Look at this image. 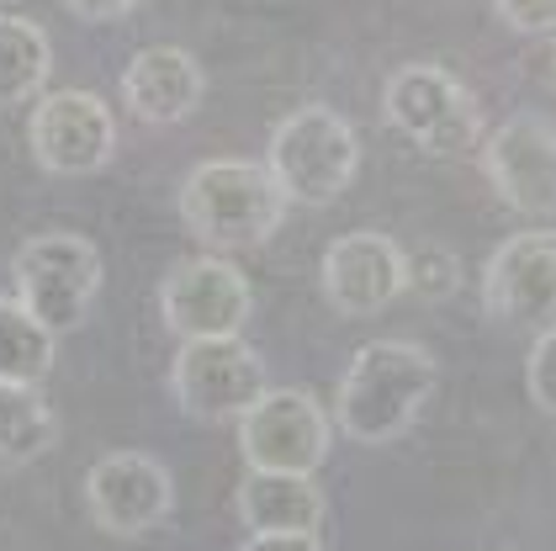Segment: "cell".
<instances>
[{
	"label": "cell",
	"instance_id": "obj_17",
	"mask_svg": "<svg viewBox=\"0 0 556 551\" xmlns=\"http://www.w3.org/2000/svg\"><path fill=\"white\" fill-rule=\"evenodd\" d=\"M59 424L38 387L0 381V462H33L53 446Z\"/></svg>",
	"mask_w": 556,
	"mask_h": 551
},
{
	"label": "cell",
	"instance_id": "obj_18",
	"mask_svg": "<svg viewBox=\"0 0 556 551\" xmlns=\"http://www.w3.org/2000/svg\"><path fill=\"white\" fill-rule=\"evenodd\" d=\"M48 366H53V335L16 297H0V381L38 387Z\"/></svg>",
	"mask_w": 556,
	"mask_h": 551
},
{
	"label": "cell",
	"instance_id": "obj_2",
	"mask_svg": "<svg viewBox=\"0 0 556 551\" xmlns=\"http://www.w3.org/2000/svg\"><path fill=\"white\" fill-rule=\"evenodd\" d=\"M180 217L207 250H255L281 228L287 197L255 160H202L180 180Z\"/></svg>",
	"mask_w": 556,
	"mask_h": 551
},
{
	"label": "cell",
	"instance_id": "obj_20",
	"mask_svg": "<svg viewBox=\"0 0 556 551\" xmlns=\"http://www.w3.org/2000/svg\"><path fill=\"white\" fill-rule=\"evenodd\" d=\"M525 387H530L535 409L556 419V329H552V335H535V345H530V361H525Z\"/></svg>",
	"mask_w": 556,
	"mask_h": 551
},
{
	"label": "cell",
	"instance_id": "obj_23",
	"mask_svg": "<svg viewBox=\"0 0 556 551\" xmlns=\"http://www.w3.org/2000/svg\"><path fill=\"white\" fill-rule=\"evenodd\" d=\"M239 551H324L318 536H250Z\"/></svg>",
	"mask_w": 556,
	"mask_h": 551
},
{
	"label": "cell",
	"instance_id": "obj_16",
	"mask_svg": "<svg viewBox=\"0 0 556 551\" xmlns=\"http://www.w3.org/2000/svg\"><path fill=\"white\" fill-rule=\"evenodd\" d=\"M53 75V48L38 22L0 11V107H22L33 101L43 80Z\"/></svg>",
	"mask_w": 556,
	"mask_h": 551
},
{
	"label": "cell",
	"instance_id": "obj_21",
	"mask_svg": "<svg viewBox=\"0 0 556 551\" xmlns=\"http://www.w3.org/2000/svg\"><path fill=\"white\" fill-rule=\"evenodd\" d=\"M493 11L509 33H525V38L556 33V0H493Z\"/></svg>",
	"mask_w": 556,
	"mask_h": 551
},
{
	"label": "cell",
	"instance_id": "obj_14",
	"mask_svg": "<svg viewBox=\"0 0 556 551\" xmlns=\"http://www.w3.org/2000/svg\"><path fill=\"white\" fill-rule=\"evenodd\" d=\"M207 96V75L197 64V53L186 48H143L132 53V64L123 70V101L138 123L149 127H170V123H186Z\"/></svg>",
	"mask_w": 556,
	"mask_h": 551
},
{
	"label": "cell",
	"instance_id": "obj_11",
	"mask_svg": "<svg viewBox=\"0 0 556 551\" xmlns=\"http://www.w3.org/2000/svg\"><path fill=\"white\" fill-rule=\"evenodd\" d=\"M86 509L106 536L138 541L160 530L175 509V477L143 451H112L86 472Z\"/></svg>",
	"mask_w": 556,
	"mask_h": 551
},
{
	"label": "cell",
	"instance_id": "obj_7",
	"mask_svg": "<svg viewBox=\"0 0 556 551\" xmlns=\"http://www.w3.org/2000/svg\"><path fill=\"white\" fill-rule=\"evenodd\" d=\"M482 308L519 335L556 329V228L514 234L482 265Z\"/></svg>",
	"mask_w": 556,
	"mask_h": 551
},
{
	"label": "cell",
	"instance_id": "obj_24",
	"mask_svg": "<svg viewBox=\"0 0 556 551\" xmlns=\"http://www.w3.org/2000/svg\"><path fill=\"white\" fill-rule=\"evenodd\" d=\"M552 59H556V53H552Z\"/></svg>",
	"mask_w": 556,
	"mask_h": 551
},
{
	"label": "cell",
	"instance_id": "obj_5",
	"mask_svg": "<svg viewBox=\"0 0 556 551\" xmlns=\"http://www.w3.org/2000/svg\"><path fill=\"white\" fill-rule=\"evenodd\" d=\"M11 281H16V302L59 339L80 329V318L101 292V254L80 234H38L16 250Z\"/></svg>",
	"mask_w": 556,
	"mask_h": 551
},
{
	"label": "cell",
	"instance_id": "obj_6",
	"mask_svg": "<svg viewBox=\"0 0 556 551\" xmlns=\"http://www.w3.org/2000/svg\"><path fill=\"white\" fill-rule=\"evenodd\" d=\"M170 392L191 419L223 424V419H244L260 398L270 392V377H265L260 350H250L239 335L233 339H186V345L175 350Z\"/></svg>",
	"mask_w": 556,
	"mask_h": 551
},
{
	"label": "cell",
	"instance_id": "obj_10",
	"mask_svg": "<svg viewBox=\"0 0 556 551\" xmlns=\"http://www.w3.org/2000/svg\"><path fill=\"white\" fill-rule=\"evenodd\" d=\"M482 175L519 217H556V123L519 112L482 143Z\"/></svg>",
	"mask_w": 556,
	"mask_h": 551
},
{
	"label": "cell",
	"instance_id": "obj_13",
	"mask_svg": "<svg viewBox=\"0 0 556 551\" xmlns=\"http://www.w3.org/2000/svg\"><path fill=\"white\" fill-rule=\"evenodd\" d=\"M318 276H324V297L334 302V313L371 318L392 297L408 292V250L397 239L377 234V228H355V234H340L324 250Z\"/></svg>",
	"mask_w": 556,
	"mask_h": 551
},
{
	"label": "cell",
	"instance_id": "obj_3",
	"mask_svg": "<svg viewBox=\"0 0 556 551\" xmlns=\"http://www.w3.org/2000/svg\"><path fill=\"white\" fill-rule=\"evenodd\" d=\"M265 170L287 202L329 208L334 197L350 191V180L361 170V138L334 107H298L270 133Z\"/></svg>",
	"mask_w": 556,
	"mask_h": 551
},
{
	"label": "cell",
	"instance_id": "obj_19",
	"mask_svg": "<svg viewBox=\"0 0 556 551\" xmlns=\"http://www.w3.org/2000/svg\"><path fill=\"white\" fill-rule=\"evenodd\" d=\"M456 281H462V265H456V254L451 250H419L408 254V287L419 297H451L456 292Z\"/></svg>",
	"mask_w": 556,
	"mask_h": 551
},
{
	"label": "cell",
	"instance_id": "obj_12",
	"mask_svg": "<svg viewBox=\"0 0 556 551\" xmlns=\"http://www.w3.org/2000/svg\"><path fill=\"white\" fill-rule=\"evenodd\" d=\"M27 143L48 175H96L117 149V117L96 90H48L27 123Z\"/></svg>",
	"mask_w": 556,
	"mask_h": 551
},
{
	"label": "cell",
	"instance_id": "obj_22",
	"mask_svg": "<svg viewBox=\"0 0 556 551\" xmlns=\"http://www.w3.org/2000/svg\"><path fill=\"white\" fill-rule=\"evenodd\" d=\"M138 5H143V0H64V11L80 16V22H123Z\"/></svg>",
	"mask_w": 556,
	"mask_h": 551
},
{
	"label": "cell",
	"instance_id": "obj_1",
	"mask_svg": "<svg viewBox=\"0 0 556 551\" xmlns=\"http://www.w3.org/2000/svg\"><path fill=\"white\" fill-rule=\"evenodd\" d=\"M434 355L414 339H371L350 355L334 392V424L355 446H392L408 435L434 392Z\"/></svg>",
	"mask_w": 556,
	"mask_h": 551
},
{
	"label": "cell",
	"instance_id": "obj_15",
	"mask_svg": "<svg viewBox=\"0 0 556 551\" xmlns=\"http://www.w3.org/2000/svg\"><path fill=\"white\" fill-rule=\"evenodd\" d=\"M324 488L298 472H250L239 483V519L250 536H318L324 525Z\"/></svg>",
	"mask_w": 556,
	"mask_h": 551
},
{
	"label": "cell",
	"instance_id": "obj_9",
	"mask_svg": "<svg viewBox=\"0 0 556 551\" xmlns=\"http://www.w3.org/2000/svg\"><path fill=\"white\" fill-rule=\"evenodd\" d=\"M250 281L233 260L223 254H191L180 260L165 287H160V313H165V329L186 339H233L250 324Z\"/></svg>",
	"mask_w": 556,
	"mask_h": 551
},
{
	"label": "cell",
	"instance_id": "obj_8",
	"mask_svg": "<svg viewBox=\"0 0 556 551\" xmlns=\"http://www.w3.org/2000/svg\"><path fill=\"white\" fill-rule=\"evenodd\" d=\"M334 424L329 409L302 392V387H270L255 409L239 419V451L250 472H298L313 477L324 456H329Z\"/></svg>",
	"mask_w": 556,
	"mask_h": 551
},
{
	"label": "cell",
	"instance_id": "obj_4",
	"mask_svg": "<svg viewBox=\"0 0 556 551\" xmlns=\"http://www.w3.org/2000/svg\"><path fill=\"white\" fill-rule=\"evenodd\" d=\"M382 117L425 154H467L482 138V101L440 64H403L382 90Z\"/></svg>",
	"mask_w": 556,
	"mask_h": 551
}]
</instances>
